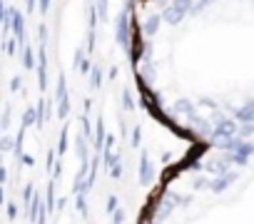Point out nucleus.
I'll use <instances>...</instances> for the list:
<instances>
[{
    "mask_svg": "<svg viewBox=\"0 0 254 224\" xmlns=\"http://www.w3.org/2000/svg\"><path fill=\"white\" fill-rule=\"evenodd\" d=\"M115 40L120 48H125L130 53V45H132V0H127V5L115 18Z\"/></svg>",
    "mask_w": 254,
    "mask_h": 224,
    "instance_id": "nucleus-1",
    "label": "nucleus"
},
{
    "mask_svg": "<svg viewBox=\"0 0 254 224\" xmlns=\"http://www.w3.org/2000/svg\"><path fill=\"white\" fill-rule=\"evenodd\" d=\"M192 3L194 0H172V3L162 10V20L167 23V25H180L187 15H190V10H192Z\"/></svg>",
    "mask_w": 254,
    "mask_h": 224,
    "instance_id": "nucleus-2",
    "label": "nucleus"
},
{
    "mask_svg": "<svg viewBox=\"0 0 254 224\" xmlns=\"http://www.w3.org/2000/svg\"><path fill=\"white\" fill-rule=\"evenodd\" d=\"M239 135V122L234 120V117H227V120H222V122H217L214 125V130H212V140L209 142H222V140H229V137H237Z\"/></svg>",
    "mask_w": 254,
    "mask_h": 224,
    "instance_id": "nucleus-3",
    "label": "nucleus"
},
{
    "mask_svg": "<svg viewBox=\"0 0 254 224\" xmlns=\"http://www.w3.org/2000/svg\"><path fill=\"white\" fill-rule=\"evenodd\" d=\"M185 122H187V127L194 132L197 140H212V130H214V125H212L209 120L194 115V117H190V120H185Z\"/></svg>",
    "mask_w": 254,
    "mask_h": 224,
    "instance_id": "nucleus-4",
    "label": "nucleus"
},
{
    "mask_svg": "<svg viewBox=\"0 0 254 224\" xmlns=\"http://www.w3.org/2000/svg\"><path fill=\"white\" fill-rule=\"evenodd\" d=\"M237 177H239V174H237L234 169H229V172H227V174H222V177H212V179L207 182V189H209V192H214V194H224V192L237 182Z\"/></svg>",
    "mask_w": 254,
    "mask_h": 224,
    "instance_id": "nucleus-5",
    "label": "nucleus"
},
{
    "mask_svg": "<svg viewBox=\"0 0 254 224\" xmlns=\"http://www.w3.org/2000/svg\"><path fill=\"white\" fill-rule=\"evenodd\" d=\"M152 182H155V165L150 160V152H142V157H140V184L150 187Z\"/></svg>",
    "mask_w": 254,
    "mask_h": 224,
    "instance_id": "nucleus-6",
    "label": "nucleus"
},
{
    "mask_svg": "<svg viewBox=\"0 0 254 224\" xmlns=\"http://www.w3.org/2000/svg\"><path fill=\"white\" fill-rule=\"evenodd\" d=\"M172 112H175V117H185V120H190V117L197 115V102H192V100H187V97H180V100H175Z\"/></svg>",
    "mask_w": 254,
    "mask_h": 224,
    "instance_id": "nucleus-7",
    "label": "nucleus"
},
{
    "mask_svg": "<svg viewBox=\"0 0 254 224\" xmlns=\"http://www.w3.org/2000/svg\"><path fill=\"white\" fill-rule=\"evenodd\" d=\"M232 115H234V120H237L239 125L254 122V100H249L247 105H242V107H237V110H232Z\"/></svg>",
    "mask_w": 254,
    "mask_h": 224,
    "instance_id": "nucleus-8",
    "label": "nucleus"
},
{
    "mask_svg": "<svg viewBox=\"0 0 254 224\" xmlns=\"http://www.w3.org/2000/svg\"><path fill=\"white\" fill-rule=\"evenodd\" d=\"M160 23H162V13H152V15H147L145 25L140 28V30H142V35H145V38H152V35H157V30H160Z\"/></svg>",
    "mask_w": 254,
    "mask_h": 224,
    "instance_id": "nucleus-9",
    "label": "nucleus"
},
{
    "mask_svg": "<svg viewBox=\"0 0 254 224\" xmlns=\"http://www.w3.org/2000/svg\"><path fill=\"white\" fill-rule=\"evenodd\" d=\"M229 162L222 157V160H209L207 165H204V172H209V174H214V177H222V174H227L229 172Z\"/></svg>",
    "mask_w": 254,
    "mask_h": 224,
    "instance_id": "nucleus-10",
    "label": "nucleus"
},
{
    "mask_svg": "<svg viewBox=\"0 0 254 224\" xmlns=\"http://www.w3.org/2000/svg\"><path fill=\"white\" fill-rule=\"evenodd\" d=\"M38 82L45 90L48 87V57H45V45H40V62H38Z\"/></svg>",
    "mask_w": 254,
    "mask_h": 224,
    "instance_id": "nucleus-11",
    "label": "nucleus"
},
{
    "mask_svg": "<svg viewBox=\"0 0 254 224\" xmlns=\"http://www.w3.org/2000/svg\"><path fill=\"white\" fill-rule=\"evenodd\" d=\"M23 65L25 70H35V53L30 45H23Z\"/></svg>",
    "mask_w": 254,
    "mask_h": 224,
    "instance_id": "nucleus-12",
    "label": "nucleus"
},
{
    "mask_svg": "<svg viewBox=\"0 0 254 224\" xmlns=\"http://www.w3.org/2000/svg\"><path fill=\"white\" fill-rule=\"evenodd\" d=\"M35 120H38V110H35V107H28L25 115H23V127H30Z\"/></svg>",
    "mask_w": 254,
    "mask_h": 224,
    "instance_id": "nucleus-13",
    "label": "nucleus"
},
{
    "mask_svg": "<svg viewBox=\"0 0 254 224\" xmlns=\"http://www.w3.org/2000/svg\"><path fill=\"white\" fill-rule=\"evenodd\" d=\"M90 82H92V87L97 90L100 85H102V70L95 65V67H90Z\"/></svg>",
    "mask_w": 254,
    "mask_h": 224,
    "instance_id": "nucleus-14",
    "label": "nucleus"
},
{
    "mask_svg": "<svg viewBox=\"0 0 254 224\" xmlns=\"http://www.w3.org/2000/svg\"><path fill=\"white\" fill-rule=\"evenodd\" d=\"M214 3V0H194V3H192V10H190V15H199L207 5H212Z\"/></svg>",
    "mask_w": 254,
    "mask_h": 224,
    "instance_id": "nucleus-15",
    "label": "nucleus"
},
{
    "mask_svg": "<svg viewBox=\"0 0 254 224\" xmlns=\"http://www.w3.org/2000/svg\"><path fill=\"white\" fill-rule=\"evenodd\" d=\"M254 135V122H244V125H239V137L242 140H249Z\"/></svg>",
    "mask_w": 254,
    "mask_h": 224,
    "instance_id": "nucleus-16",
    "label": "nucleus"
},
{
    "mask_svg": "<svg viewBox=\"0 0 254 224\" xmlns=\"http://www.w3.org/2000/svg\"><path fill=\"white\" fill-rule=\"evenodd\" d=\"M112 224H125V209L122 207H117L112 212Z\"/></svg>",
    "mask_w": 254,
    "mask_h": 224,
    "instance_id": "nucleus-17",
    "label": "nucleus"
},
{
    "mask_svg": "<svg viewBox=\"0 0 254 224\" xmlns=\"http://www.w3.org/2000/svg\"><path fill=\"white\" fill-rule=\"evenodd\" d=\"M122 100H125V110H135V100H132V92L130 90H125Z\"/></svg>",
    "mask_w": 254,
    "mask_h": 224,
    "instance_id": "nucleus-18",
    "label": "nucleus"
},
{
    "mask_svg": "<svg viewBox=\"0 0 254 224\" xmlns=\"http://www.w3.org/2000/svg\"><path fill=\"white\" fill-rule=\"evenodd\" d=\"M117 207H120V202H117V197H115V194H110V197H107V212L112 214V212H115Z\"/></svg>",
    "mask_w": 254,
    "mask_h": 224,
    "instance_id": "nucleus-19",
    "label": "nucleus"
},
{
    "mask_svg": "<svg viewBox=\"0 0 254 224\" xmlns=\"http://www.w3.org/2000/svg\"><path fill=\"white\" fill-rule=\"evenodd\" d=\"M77 155H80L82 160L87 157V150H85V140H82V137H77Z\"/></svg>",
    "mask_w": 254,
    "mask_h": 224,
    "instance_id": "nucleus-20",
    "label": "nucleus"
},
{
    "mask_svg": "<svg viewBox=\"0 0 254 224\" xmlns=\"http://www.w3.org/2000/svg\"><path fill=\"white\" fill-rule=\"evenodd\" d=\"M0 150H3V152L13 150V140H10V137H3V140H0Z\"/></svg>",
    "mask_w": 254,
    "mask_h": 224,
    "instance_id": "nucleus-21",
    "label": "nucleus"
},
{
    "mask_svg": "<svg viewBox=\"0 0 254 224\" xmlns=\"http://www.w3.org/2000/svg\"><path fill=\"white\" fill-rule=\"evenodd\" d=\"M5 18H8V8H5L3 0H0V25H5Z\"/></svg>",
    "mask_w": 254,
    "mask_h": 224,
    "instance_id": "nucleus-22",
    "label": "nucleus"
},
{
    "mask_svg": "<svg viewBox=\"0 0 254 224\" xmlns=\"http://www.w3.org/2000/svg\"><path fill=\"white\" fill-rule=\"evenodd\" d=\"M207 182H209V179L199 177V179H194V182H192V189H204V187H207Z\"/></svg>",
    "mask_w": 254,
    "mask_h": 224,
    "instance_id": "nucleus-23",
    "label": "nucleus"
},
{
    "mask_svg": "<svg viewBox=\"0 0 254 224\" xmlns=\"http://www.w3.org/2000/svg\"><path fill=\"white\" fill-rule=\"evenodd\" d=\"M38 10L40 13H48L50 10V0H38Z\"/></svg>",
    "mask_w": 254,
    "mask_h": 224,
    "instance_id": "nucleus-24",
    "label": "nucleus"
},
{
    "mask_svg": "<svg viewBox=\"0 0 254 224\" xmlns=\"http://www.w3.org/2000/svg\"><path fill=\"white\" fill-rule=\"evenodd\" d=\"M140 137H142V130H140V127H135V132H132V145H135V147L140 145Z\"/></svg>",
    "mask_w": 254,
    "mask_h": 224,
    "instance_id": "nucleus-25",
    "label": "nucleus"
},
{
    "mask_svg": "<svg viewBox=\"0 0 254 224\" xmlns=\"http://www.w3.org/2000/svg\"><path fill=\"white\" fill-rule=\"evenodd\" d=\"M65 145H67V130L60 135V152H65Z\"/></svg>",
    "mask_w": 254,
    "mask_h": 224,
    "instance_id": "nucleus-26",
    "label": "nucleus"
},
{
    "mask_svg": "<svg viewBox=\"0 0 254 224\" xmlns=\"http://www.w3.org/2000/svg\"><path fill=\"white\" fill-rule=\"evenodd\" d=\"M20 82H23L20 77H13V82H10V90H20Z\"/></svg>",
    "mask_w": 254,
    "mask_h": 224,
    "instance_id": "nucleus-27",
    "label": "nucleus"
},
{
    "mask_svg": "<svg viewBox=\"0 0 254 224\" xmlns=\"http://www.w3.org/2000/svg\"><path fill=\"white\" fill-rule=\"evenodd\" d=\"M155 3H157V8H162V10H165V8L172 3V0H155Z\"/></svg>",
    "mask_w": 254,
    "mask_h": 224,
    "instance_id": "nucleus-28",
    "label": "nucleus"
},
{
    "mask_svg": "<svg viewBox=\"0 0 254 224\" xmlns=\"http://www.w3.org/2000/svg\"><path fill=\"white\" fill-rule=\"evenodd\" d=\"M25 5H28L25 10H28V13H33V10H35V0H25Z\"/></svg>",
    "mask_w": 254,
    "mask_h": 224,
    "instance_id": "nucleus-29",
    "label": "nucleus"
},
{
    "mask_svg": "<svg viewBox=\"0 0 254 224\" xmlns=\"http://www.w3.org/2000/svg\"><path fill=\"white\" fill-rule=\"evenodd\" d=\"M8 53H10V55L15 53V40H10V43H8Z\"/></svg>",
    "mask_w": 254,
    "mask_h": 224,
    "instance_id": "nucleus-30",
    "label": "nucleus"
},
{
    "mask_svg": "<svg viewBox=\"0 0 254 224\" xmlns=\"http://www.w3.org/2000/svg\"><path fill=\"white\" fill-rule=\"evenodd\" d=\"M252 157H254V155H252Z\"/></svg>",
    "mask_w": 254,
    "mask_h": 224,
    "instance_id": "nucleus-31",
    "label": "nucleus"
}]
</instances>
